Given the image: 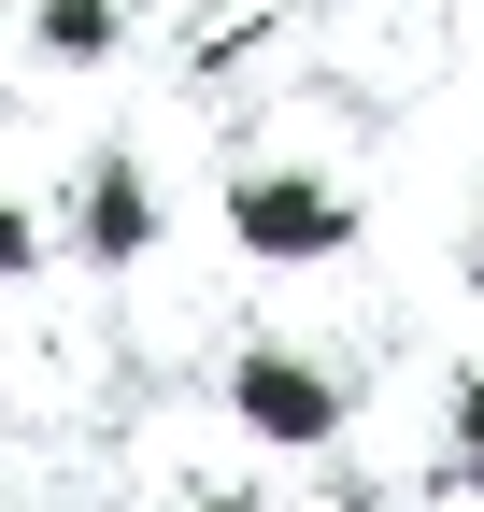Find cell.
<instances>
[{
	"label": "cell",
	"mask_w": 484,
	"mask_h": 512,
	"mask_svg": "<svg viewBox=\"0 0 484 512\" xmlns=\"http://www.w3.org/2000/svg\"><path fill=\"white\" fill-rule=\"evenodd\" d=\"M228 427L257 441V456H328V441L356 427V384H342V356H314L299 328H242L228 342Z\"/></svg>",
	"instance_id": "6da1fadb"
},
{
	"label": "cell",
	"mask_w": 484,
	"mask_h": 512,
	"mask_svg": "<svg viewBox=\"0 0 484 512\" xmlns=\"http://www.w3.org/2000/svg\"><path fill=\"white\" fill-rule=\"evenodd\" d=\"M228 242L257 271H314V256L356 242V185L342 171H299V157H242L228 171Z\"/></svg>",
	"instance_id": "7a4b0ae2"
},
{
	"label": "cell",
	"mask_w": 484,
	"mask_h": 512,
	"mask_svg": "<svg viewBox=\"0 0 484 512\" xmlns=\"http://www.w3.org/2000/svg\"><path fill=\"white\" fill-rule=\"evenodd\" d=\"M57 228H72V242L100 256V271H129V256L157 242V171H143L129 143H100V157L72 171V214H57Z\"/></svg>",
	"instance_id": "3957f363"
},
{
	"label": "cell",
	"mask_w": 484,
	"mask_h": 512,
	"mask_svg": "<svg viewBox=\"0 0 484 512\" xmlns=\"http://www.w3.org/2000/svg\"><path fill=\"white\" fill-rule=\"evenodd\" d=\"M114 43H129V0H29V57L57 72H100Z\"/></svg>",
	"instance_id": "277c9868"
},
{
	"label": "cell",
	"mask_w": 484,
	"mask_h": 512,
	"mask_svg": "<svg viewBox=\"0 0 484 512\" xmlns=\"http://www.w3.org/2000/svg\"><path fill=\"white\" fill-rule=\"evenodd\" d=\"M442 470H484V370L442 384Z\"/></svg>",
	"instance_id": "5b68a950"
},
{
	"label": "cell",
	"mask_w": 484,
	"mask_h": 512,
	"mask_svg": "<svg viewBox=\"0 0 484 512\" xmlns=\"http://www.w3.org/2000/svg\"><path fill=\"white\" fill-rule=\"evenodd\" d=\"M0 271H15V285L43 271V200H15V214H0Z\"/></svg>",
	"instance_id": "8992f818"
},
{
	"label": "cell",
	"mask_w": 484,
	"mask_h": 512,
	"mask_svg": "<svg viewBox=\"0 0 484 512\" xmlns=\"http://www.w3.org/2000/svg\"><path fill=\"white\" fill-rule=\"evenodd\" d=\"M428 512H484V470H442L428 456Z\"/></svg>",
	"instance_id": "52a82bcc"
},
{
	"label": "cell",
	"mask_w": 484,
	"mask_h": 512,
	"mask_svg": "<svg viewBox=\"0 0 484 512\" xmlns=\"http://www.w3.org/2000/svg\"><path fill=\"white\" fill-rule=\"evenodd\" d=\"M186 512H271L257 484H186Z\"/></svg>",
	"instance_id": "ba28073f"
},
{
	"label": "cell",
	"mask_w": 484,
	"mask_h": 512,
	"mask_svg": "<svg viewBox=\"0 0 484 512\" xmlns=\"http://www.w3.org/2000/svg\"><path fill=\"white\" fill-rule=\"evenodd\" d=\"M470 285H484V185H470Z\"/></svg>",
	"instance_id": "9c48e42d"
}]
</instances>
